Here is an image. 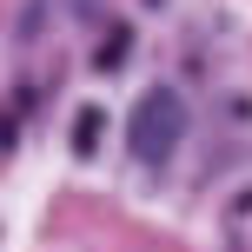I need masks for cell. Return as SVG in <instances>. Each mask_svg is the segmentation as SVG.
I'll list each match as a JSON object with an SVG mask.
<instances>
[{
    "mask_svg": "<svg viewBox=\"0 0 252 252\" xmlns=\"http://www.w3.org/2000/svg\"><path fill=\"white\" fill-rule=\"evenodd\" d=\"M179 133H186V106H179V93H173V87H153V93H139V106H133V133H126L133 159H146V166L173 159Z\"/></svg>",
    "mask_w": 252,
    "mask_h": 252,
    "instance_id": "6da1fadb",
    "label": "cell"
}]
</instances>
